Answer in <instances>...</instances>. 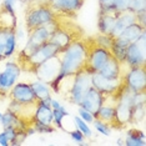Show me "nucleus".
<instances>
[{"mask_svg": "<svg viewBox=\"0 0 146 146\" xmlns=\"http://www.w3.org/2000/svg\"><path fill=\"white\" fill-rule=\"evenodd\" d=\"M94 119L104 121L110 129H122L116 116V99L114 96H104V101Z\"/></svg>", "mask_w": 146, "mask_h": 146, "instance_id": "obj_11", "label": "nucleus"}, {"mask_svg": "<svg viewBox=\"0 0 146 146\" xmlns=\"http://www.w3.org/2000/svg\"><path fill=\"white\" fill-rule=\"evenodd\" d=\"M85 0H46V4L56 16L74 19L82 8Z\"/></svg>", "mask_w": 146, "mask_h": 146, "instance_id": "obj_12", "label": "nucleus"}, {"mask_svg": "<svg viewBox=\"0 0 146 146\" xmlns=\"http://www.w3.org/2000/svg\"><path fill=\"white\" fill-rule=\"evenodd\" d=\"M91 85L104 96H114L115 99H117V96L126 86V80L125 75L117 79H108L100 72H94L91 74Z\"/></svg>", "mask_w": 146, "mask_h": 146, "instance_id": "obj_9", "label": "nucleus"}, {"mask_svg": "<svg viewBox=\"0 0 146 146\" xmlns=\"http://www.w3.org/2000/svg\"><path fill=\"white\" fill-rule=\"evenodd\" d=\"M15 3H16V0H4V3L1 4V6L4 9H6V10H9V11H15L14 10Z\"/></svg>", "mask_w": 146, "mask_h": 146, "instance_id": "obj_33", "label": "nucleus"}, {"mask_svg": "<svg viewBox=\"0 0 146 146\" xmlns=\"http://www.w3.org/2000/svg\"><path fill=\"white\" fill-rule=\"evenodd\" d=\"M92 124H94L95 126V129L98 130L100 134L102 135H110V132H111V129L109 127V125L108 124H105L104 121H101V120H99V119H94V121H92Z\"/></svg>", "mask_w": 146, "mask_h": 146, "instance_id": "obj_27", "label": "nucleus"}, {"mask_svg": "<svg viewBox=\"0 0 146 146\" xmlns=\"http://www.w3.org/2000/svg\"><path fill=\"white\" fill-rule=\"evenodd\" d=\"M126 86L132 92L146 91V66H132L129 68L125 75Z\"/></svg>", "mask_w": 146, "mask_h": 146, "instance_id": "obj_15", "label": "nucleus"}, {"mask_svg": "<svg viewBox=\"0 0 146 146\" xmlns=\"http://www.w3.org/2000/svg\"><path fill=\"white\" fill-rule=\"evenodd\" d=\"M145 104L144 92H132L127 86L116 99V116L122 127L131 125V114L135 105Z\"/></svg>", "mask_w": 146, "mask_h": 146, "instance_id": "obj_4", "label": "nucleus"}, {"mask_svg": "<svg viewBox=\"0 0 146 146\" xmlns=\"http://www.w3.org/2000/svg\"><path fill=\"white\" fill-rule=\"evenodd\" d=\"M58 28V18L55 16V19L48 24L40 26V28H36L35 30H33L30 34H28L29 39L26 42L25 48L19 52L18 56H28L30 55L33 51H35L39 46H41L42 44L48 42L50 40L51 35L54 34V31Z\"/></svg>", "mask_w": 146, "mask_h": 146, "instance_id": "obj_7", "label": "nucleus"}, {"mask_svg": "<svg viewBox=\"0 0 146 146\" xmlns=\"http://www.w3.org/2000/svg\"><path fill=\"white\" fill-rule=\"evenodd\" d=\"M11 29L16 28H4V26H0V61H3L5 59V45H6V38L8 34Z\"/></svg>", "mask_w": 146, "mask_h": 146, "instance_id": "obj_25", "label": "nucleus"}, {"mask_svg": "<svg viewBox=\"0 0 146 146\" xmlns=\"http://www.w3.org/2000/svg\"><path fill=\"white\" fill-rule=\"evenodd\" d=\"M134 23H136V13L130 10V9L117 13L116 23L110 33V36L112 39H116L127 26H130L131 24H134Z\"/></svg>", "mask_w": 146, "mask_h": 146, "instance_id": "obj_19", "label": "nucleus"}, {"mask_svg": "<svg viewBox=\"0 0 146 146\" xmlns=\"http://www.w3.org/2000/svg\"><path fill=\"white\" fill-rule=\"evenodd\" d=\"M1 117H3V114H1V112H0V121H1Z\"/></svg>", "mask_w": 146, "mask_h": 146, "instance_id": "obj_35", "label": "nucleus"}, {"mask_svg": "<svg viewBox=\"0 0 146 146\" xmlns=\"http://www.w3.org/2000/svg\"><path fill=\"white\" fill-rule=\"evenodd\" d=\"M55 14L50 10V8L45 1H38V0H33L25 9V26L26 33L30 34L33 30L36 28L48 24L55 19Z\"/></svg>", "mask_w": 146, "mask_h": 146, "instance_id": "obj_5", "label": "nucleus"}, {"mask_svg": "<svg viewBox=\"0 0 146 146\" xmlns=\"http://www.w3.org/2000/svg\"><path fill=\"white\" fill-rule=\"evenodd\" d=\"M125 62L130 68L146 66V31L142 33L137 40L127 46Z\"/></svg>", "mask_w": 146, "mask_h": 146, "instance_id": "obj_10", "label": "nucleus"}, {"mask_svg": "<svg viewBox=\"0 0 146 146\" xmlns=\"http://www.w3.org/2000/svg\"><path fill=\"white\" fill-rule=\"evenodd\" d=\"M60 69H61L60 59H59L58 55H54V56H51L50 59H48L46 61L42 62L35 70L34 74L38 76L39 81H42L49 85L59 76Z\"/></svg>", "mask_w": 146, "mask_h": 146, "instance_id": "obj_13", "label": "nucleus"}, {"mask_svg": "<svg viewBox=\"0 0 146 146\" xmlns=\"http://www.w3.org/2000/svg\"><path fill=\"white\" fill-rule=\"evenodd\" d=\"M52 116H54V125L56 129H60V130H64L62 127V119L65 116H69L68 110L64 108V106H59L56 109H52Z\"/></svg>", "mask_w": 146, "mask_h": 146, "instance_id": "obj_24", "label": "nucleus"}, {"mask_svg": "<svg viewBox=\"0 0 146 146\" xmlns=\"http://www.w3.org/2000/svg\"><path fill=\"white\" fill-rule=\"evenodd\" d=\"M91 86V74L85 70H81L78 74L61 78L55 84L50 85V88L65 100L79 106L86 91Z\"/></svg>", "mask_w": 146, "mask_h": 146, "instance_id": "obj_2", "label": "nucleus"}, {"mask_svg": "<svg viewBox=\"0 0 146 146\" xmlns=\"http://www.w3.org/2000/svg\"><path fill=\"white\" fill-rule=\"evenodd\" d=\"M116 18H117V13L115 10H109V11H99V21H98V28L100 34L104 35H110V33L114 28Z\"/></svg>", "mask_w": 146, "mask_h": 146, "instance_id": "obj_20", "label": "nucleus"}, {"mask_svg": "<svg viewBox=\"0 0 146 146\" xmlns=\"http://www.w3.org/2000/svg\"><path fill=\"white\" fill-rule=\"evenodd\" d=\"M33 127L35 132H52L55 131L54 125V116H52V109L46 108V106L38 105L34 115V121H33Z\"/></svg>", "mask_w": 146, "mask_h": 146, "instance_id": "obj_14", "label": "nucleus"}, {"mask_svg": "<svg viewBox=\"0 0 146 146\" xmlns=\"http://www.w3.org/2000/svg\"><path fill=\"white\" fill-rule=\"evenodd\" d=\"M20 66L15 61H9L5 65V70L0 72V82H1V90H0V96L5 98L8 96L9 90L16 84L19 75H20Z\"/></svg>", "mask_w": 146, "mask_h": 146, "instance_id": "obj_16", "label": "nucleus"}, {"mask_svg": "<svg viewBox=\"0 0 146 146\" xmlns=\"http://www.w3.org/2000/svg\"><path fill=\"white\" fill-rule=\"evenodd\" d=\"M114 1L115 0H99V8L100 11H109L114 10Z\"/></svg>", "mask_w": 146, "mask_h": 146, "instance_id": "obj_31", "label": "nucleus"}, {"mask_svg": "<svg viewBox=\"0 0 146 146\" xmlns=\"http://www.w3.org/2000/svg\"><path fill=\"white\" fill-rule=\"evenodd\" d=\"M130 4H131V0H115L114 8L112 9H114L116 13H120V11L130 9Z\"/></svg>", "mask_w": 146, "mask_h": 146, "instance_id": "obj_28", "label": "nucleus"}, {"mask_svg": "<svg viewBox=\"0 0 146 146\" xmlns=\"http://www.w3.org/2000/svg\"><path fill=\"white\" fill-rule=\"evenodd\" d=\"M56 55L59 56L61 62L60 74L54 81L49 84V86L55 84L64 76L74 75L78 74L79 71L84 70L86 59H88V38L82 36L78 40L72 41L66 48L61 49Z\"/></svg>", "mask_w": 146, "mask_h": 146, "instance_id": "obj_1", "label": "nucleus"}, {"mask_svg": "<svg viewBox=\"0 0 146 146\" xmlns=\"http://www.w3.org/2000/svg\"><path fill=\"white\" fill-rule=\"evenodd\" d=\"M130 10H132L134 13L146 10V0H131Z\"/></svg>", "mask_w": 146, "mask_h": 146, "instance_id": "obj_29", "label": "nucleus"}, {"mask_svg": "<svg viewBox=\"0 0 146 146\" xmlns=\"http://www.w3.org/2000/svg\"><path fill=\"white\" fill-rule=\"evenodd\" d=\"M56 18H58V28L49 41L55 44L60 50L84 36V30L72 20V18L68 16H56Z\"/></svg>", "mask_w": 146, "mask_h": 146, "instance_id": "obj_3", "label": "nucleus"}, {"mask_svg": "<svg viewBox=\"0 0 146 146\" xmlns=\"http://www.w3.org/2000/svg\"><path fill=\"white\" fill-rule=\"evenodd\" d=\"M111 55L112 54L109 49L99 45L95 41L94 36H90L88 38V59H86L84 70L90 74L100 71V69L105 65V62L109 60Z\"/></svg>", "mask_w": 146, "mask_h": 146, "instance_id": "obj_8", "label": "nucleus"}, {"mask_svg": "<svg viewBox=\"0 0 146 146\" xmlns=\"http://www.w3.org/2000/svg\"><path fill=\"white\" fill-rule=\"evenodd\" d=\"M16 50V29H11L6 38V45H5V59L10 58Z\"/></svg>", "mask_w": 146, "mask_h": 146, "instance_id": "obj_23", "label": "nucleus"}, {"mask_svg": "<svg viewBox=\"0 0 146 146\" xmlns=\"http://www.w3.org/2000/svg\"><path fill=\"white\" fill-rule=\"evenodd\" d=\"M0 90H1V82H0Z\"/></svg>", "mask_w": 146, "mask_h": 146, "instance_id": "obj_36", "label": "nucleus"}, {"mask_svg": "<svg viewBox=\"0 0 146 146\" xmlns=\"http://www.w3.org/2000/svg\"><path fill=\"white\" fill-rule=\"evenodd\" d=\"M0 145H3V146H8L9 145V141H8V139H6L4 132H0Z\"/></svg>", "mask_w": 146, "mask_h": 146, "instance_id": "obj_34", "label": "nucleus"}, {"mask_svg": "<svg viewBox=\"0 0 146 146\" xmlns=\"http://www.w3.org/2000/svg\"><path fill=\"white\" fill-rule=\"evenodd\" d=\"M74 121H75V124H76V127H78L79 130H80L82 134H84L85 137H91V136H92V132H91V130H90V127L88 126V122L82 120L80 116H75V117H74Z\"/></svg>", "mask_w": 146, "mask_h": 146, "instance_id": "obj_26", "label": "nucleus"}, {"mask_svg": "<svg viewBox=\"0 0 146 146\" xmlns=\"http://www.w3.org/2000/svg\"><path fill=\"white\" fill-rule=\"evenodd\" d=\"M124 145L126 146H145V134L144 131L139 130L136 127H131L127 130L125 137V142Z\"/></svg>", "mask_w": 146, "mask_h": 146, "instance_id": "obj_21", "label": "nucleus"}, {"mask_svg": "<svg viewBox=\"0 0 146 146\" xmlns=\"http://www.w3.org/2000/svg\"><path fill=\"white\" fill-rule=\"evenodd\" d=\"M69 134H70V136H71L72 140L76 141L78 144H82V142H84L85 136H84V134H82L80 130H79V129H76V130H74V131H70Z\"/></svg>", "mask_w": 146, "mask_h": 146, "instance_id": "obj_32", "label": "nucleus"}, {"mask_svg": "<svg viewBox=\"0 0 146 146\" xmlns=\"http://www.w3.org/2000/svg\"><path fill=\"white\" fill-rule=\"evenodd\" d=\"M33 91H34V94L36 96V99L38 100H41V99L46 98V96L50 95V89H49V85L45 84V82L42 81H35L30 84Z\"/></svg>", "mask_w": 146, "mask_h": 146, "instance_id": "obj_22", "label": "nucleus"}, {"mask_svg": "<svg viewBox=\"0 0 146 146\" xmlns=\"http://www.w3.org/2000/svg\"><path fill=\"white\" fill-rule=\"evenodd\" d=\"M102 101H104V95H102L98 89L91 86V88L86 91V94L84 95V98H82V100L79 106L85 109V110H88L89 112H91V114L95 116L98 110L100 109V106L102 105Z\"/></svg>", "mask_w": 146, "mask_h": 146, "instance_id": "obj_18", "label": "nucleus"}, {"mask_svg": "<svg viewBox=\"0 0 146 146\" xmlns=\"http://www.w3.org/2000/svg\"><path fill=\"white\" fill-rule=\"evenodd\" d=\"M60 51L55 44L48 41L41 46H39L35 51H33L30 55L28 56H18V65L20 66V70L26 71V72H33L34 74L36 69L40 66L42 62L50 59L51 56L56 55Z\"/></svg>", "mask_w": 146, "mask_h": 146, "instance_id": "obj_6", "label": "nucleus"}, {"mask_svg": "<svg viewBox=\"0 0 146 146\" xmlns=\"http://www.w3.org/2000/svg\"><path fill=\"white\" fill-rule=\"evenodd\" d=\"M8 98L10 99V101H15L19 104H35L39 101L33 91L30 84H25V82L15 84L9 90Z\"/></svg>", "mask_w": 146, "mask_h": 146, "instance_id": "obj_17", "label": "nucleus"}, {"mask_svg": "<svg viewBox=\"0 0 146 146\" xmlns=\"http://www.w3.org/2000/svg\"><path fill=\"white\" fill-rule=\"evenodd\" d=\"M79 116L84 121H86L88 124H91L92 121H94V115L91 114V112H89L88 110H85V109H82L79 106Z\"/></svg>", "mask_w": 146, "mask_h": 146, "instance_id": "obj_30", "label": "nucleus"}]
</instances>
